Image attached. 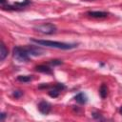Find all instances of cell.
<instances>
[{
    "label": "cell",
    "mask_w": 122,
    "mask_h": 122,
    "mask_svg": "<svg viewBox=\"0 0 122 122\" xmlns=\"http://www.w3.org/2000/svg\"><path fill=\"white\" fill-rule=\"evenodd\" d=\"M59 93H60V91H59L58 89H56L55 87H53V89L49 92V95H50L51 97H52V98L57 97V96L59 95Z\"/></svg>",
    "instance_id": "4fadbf2b"
},
{
    "label": "cell",
    "mask_w": 122,
    "mask_h": 122,
    "mask_svg": "<svg viewBox=\"0 0 122 122\" xmlns=\"http://www.w3.org/2000/svg\"><path fill=\"white\" fill-rule=\"evenodd\" d=\"M26 49L30 55L38 56V55H42L45 53V51L42 48L37 47V46H26Z\"/></svg>",
    "instance_id": "277c9868"
},
{
    "label": "cell",
    "mask_w": 122,
    "mask_h": 122,
    "mask_svg": "<svg viewBox=\"0 0 122 122\" xmlns=\"http://www.w3.org/2000/svg\"><path fill=\"white\" fill-rule=\"evenodd\" d=\"M23 91H20V90H17V91H14L13 92V93H12V95H13V97L14 98H16V99H18V98H20L22 95H23Z\"/></svg>",
    "instance_id": "9a60e30c"
},
{
    "label": "cell",
    "mask_w": 122,
    "mask_h": 122,
    "mask_svg": "<svg viewBox=\"0 0 122 122\" xmlns=\"http://www.w3.org/2000/svg\"><path fill=\"white\" fill-rule=\"evenodd\" d=\"M74 100H75L78 104L84 105V104L87 103L88 97H87V95H86L84 92H79V93H77V94L74 96Z\"/></svg>",
    "instance_id": "52a82bcc"
},
{
    "label": "cell",
    "mask_w": 122,
    "mask_h": 122,
    "mask_svg": "<svg viewBox=\"0 0 122 122\" xmlns=\"http://www.w3.org/2000/svg\"><path fill=\"white\" fill-rule=\"evenodd\" d=\"M30 42L35 43L39 46H46V47L61 49V50H71V49H74L77 47V44L75 43H64V42L51 41V40H40V39H35V38H30Z\"/></svg>",
    "instance_id": "6da1fadb"
},
{
    "label": "cell",
    "mask_w": 122,
    "mask_h": 122,
    "mask_svg": "<svg viewBox=\"0 0 122 122\" xmlns=\"http://www.w3.org/2000/svg\"><path fill=\"white\" fill-rule=\"evenodd\" d=\"M12 54L13 57L19 62H28L30 60V54L26 47H19V46L14 47L12 51Z\"/></svg>",
    "instance_id": "7a4b0ae2"
},
{
    "label": "cell",
    "mask_w": 122,
    "mask_h": 122,
    "mask_svg": "<svg viewBox=\"0 0 122 122\" xmlns=\"http://www.w3.org/2000/svg\"><path fill=\"white\" fill-rule=\"evenodd\" d=\"M17 80L20 82H30L32 80V75H18Z\"/></svg>",
    "instance_id": "8fae6325"
},
{
    "label": "cell",
    "mask_w": 122,
    "mask_h": 122,
    "mask_svg": "<svg viewBox=\"0 0 122 122\" xmlns=\"http://www.w3.org/2000/svg\"><path fill=\"white\" fill-rule=\"evenodd\" d=\"M35 71H39V72H43V73H47V74H51L52 71L50 67L46 66V65H38L35 67Z\"/></svg>",
    "instance_id": "ba28073f"
},
{
    "label": "cell",
    "mask_w": 122,
    "mask_h": 122,
    "mask_svg": "<svg viewBox=\"0 0 122 122\" xmlns=\"http://www.w3.org/2000/svg\"><path fill=\"white\" fill-rule=\"evenodd\" d=\"M5 117H6V113L5 112H2L1 113V121H4L5 120Z\"/></svg>",
    "instance_id": "d6986e66"
},
{
    "label": "cell",
    "mask_w": 122,
    "mask_h": 122,
    "mask_svg": "<svg viewBox=\"0 0 122 122\" xmlns=\"http://www.w3.org/2000/svg\"><path fill=\"white\" fill-rule=\"evenodd\" d=\"M119 112H120V113H121V114H122V106H121V107H120V109H119Z\"/></svg>",
    "instance_id": "ffe728a7"
},
{
    "label": "cell",
    "mask_w": 122,
    "mask_h": 122,
    "mask_svg": "<svg viewBox=\"0 0 122 122\" xmlns=\"http://www.w3.org/2000/svg\"><path fill=\"white\" fill-rule=\"evenodd\" d=\"M54 87H55L56 89H58L60 92L66 89V86H65L63 83H57V84H55V86H54Z\"/></svg>",
    "instance_id": "2e32d148"
},
{
    "label": "cell",
    "mask_w": 122,
    "mask_h": 122,
    "mask_svg": "<svg viewBox=\"0 0 122 122\" xmlns=\"http://www.w3.org/2000/svg\"><path fill=\"white\" fill-rule=\"evenodd\" d=\"M92 116H93L94 118H101V115H100L99 113H96V112H93V113H92Z\"/></svg>",
    "instance_id": "ac0fdd59"
},
{
    "label": "cell",
    "mask_w": 122,
    "mask_h": 122,
    "mask_svg": "<svg viewBox=\"0 0 122 122\" xmlns=\"http://www.w3.org/2000/svg\"><path fill=\"white\" fill-rule=\"evenodd\" d=\"M49 87H50V85H49V84L43 83V84H42V85H40L38 88H39V89H46V88H49Z\"/></svg>",
    "instance_id": "e0dca14e"
},
{
    "label": "cell",
    "mask_w": 122,
    "mask_h": 122,
    "mask_svg": "<svg viewBox=\"0 0 122 122\" xmlns=\"http://www.w3.org/2000/svg\"><path fill=\"white\" fill-rule=\"evenodd\" d=\"M99 94L102 98H106L107 95H108V87L105 83H103L99 89Z\"/></svg>",
    "instance_id": "30bf717a"
},
{
    "label": "cell",
    "mask_w": 122,
    "mask_h": 122,
    "mask_svg": "<svg viewBox=\"0 0 122 122\" xmlns=\"http://www.w3.org/2000/svg\"><path fill=\"white\" fill-rule=\"evenodd\" d=\"M8 53H9L8 49L6 48L5 44L1 41V43H0V60L3 61V60L8 56Z\"/></svg>",
    "instance_id": "9c48e42d"
},
{
    "label": "cell",
    "mask_w": 122,
    "mask_h": 122,
    "mask_svg": "<svg viewBox=\"0 0 122 122\" xmlns=\"http://www.w3.org/2000/svg\"><path fill=\"white\" fill-rule=\"evenodd\" d=\"M87 14L91 17L94 18H104L108 16V12L106 11H99V10H90L87 12Z\"/></svg>",
    "instance_id": "8992f818"
},
{
    "label": "cell",
    "mask_w": 122,
    "mask_h": 122,
    "mask_svg": "<svg viewBox=\"0 0 122 122\" xmlns=\"http://www.w3.org/2000/svg\"><path fill=\"white\" fill-rule=\"evenodd\" d=\"M30 4H31V1H30V0H24L23 2H16V3H14V5H15L16 7H18L20 10H21L22 8H25V7L29 6Z\"/></svg>",
    "instance_id": "7c38bea8"
},
{
    "label": "cell",
    "mask_w": 122,
    "mask_h": 122,
    "mask_svg": "<svg viewBox=\"0 0 122 122\" xmlns=\"http://www.w3.org/2000/svg\"><path fill=\"white\" fill-rule=\"evenodd\" d=\"M33 30L40 33H43V34H53L57 30L56 26L51 23H45V24L35 26L33 28Z\"/></svg>",
    "instance_id": "3957f363"
},
{
    "label": "cell",
    "mask_w": 122,
    "mask_h": 122,
    "mask_svg": "<svg viewBox=\"0 0 122 122\" xmlns=\"http://www.w3.org/2000/svg\"><path fill=\"white\" fill-rule=\"evenodd\" d=\"M49 64L51 66H59L61 64H63V62H62V60H59V59H52V60L49 61Z\"/></svg>",
    "instance_id": "5bb4252c"
},
{
    "label": "cell",
    "mask_w": 122,
    "mask_h": 122,
    "mask_svg": "<svg viewBox=\"0 0 122 122\" xmlns=\"http://www.w3.org/2000/svg\"><path fill=\"white\" fill-rule=\"evenodd\" d=\"M37 107H38L39 112H40L42 114H48V113H50V112H51V104H50L49 102L45 101V100L40 101Z\"/></svg>",
    "instance_id": "5b68a950"
}]
</instances>
